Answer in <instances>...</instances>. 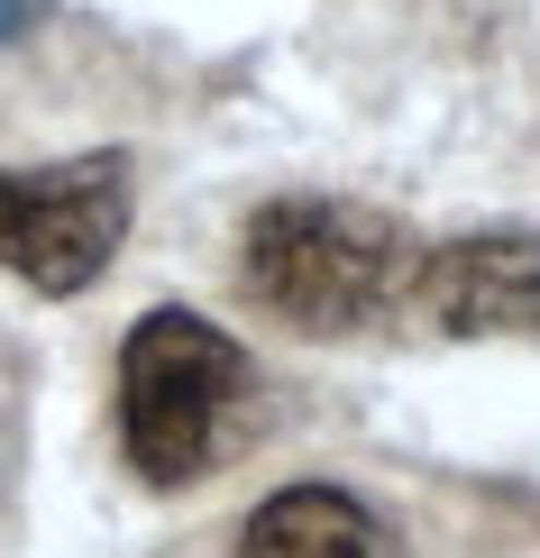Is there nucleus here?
Here are the masks:
<instances>
[{"label":"nucleus","mask_w":540,"mask_h":558,"mask_svg":"<svg viewBox=\"0 0 540 558\" xmlns=\"http://www.w3.org/2000/svg\"><path fill=\"white\" fill-rule=\"evenodd\" d=\"M248 412H256V366L220 320L166 302V312H147L129 330V348H120V449H129L137 485L175 495V485L211 476L239 449Z\"/></svg>","instance_id":"1"},{"label":"nucleus","mask_w":540,"mask_h":558,"mask_svg":"<svg viewBox=\"0 0 540 558\" xmlns=\"http://www.w3.org/2000/svg\"><path fill=\"white\" fill-rule=\"evenodd\" d=\"M412 275H421V247L367 202L285 193L266 211H248V239H239V284L312 339H339V330L404 312Z\"/></svg>","instance_id":"2"},{"label":"nucleus","mask_w":540,"mask_h":558,"mask_svg":"<svg viewBox=\"0 0 540 558\" xmlns=\"http://www.w3.org/2000/svg\"><path fill=\"white\" fill-rule=\"evenodd\" d=\"M129 239V156L0 166V266L37 293H83Z\"/></svg>","instance_id":"3"},{"label":"nucleus","mask_w":540,"mask_h":558,"mask_svg":"<svg viewBox=\"0 0 540 558\" xmlns=\"http://www.w3.org/2000/svg\"><path fill=\"white\" fill-rule=\"evenodd\" d=\"M412 312L440 320L449 339L540 330V229H477V239L421 247Z\"/></svg>","instance_id":"4"},{"label":"nucleus","mask_w":540,"mask_h":558,"mask_svg":"<svg viewBox=\"0 0 540 558\" xmlns=\"http://www.w3.org/2000/svg\"><path fill=\"white\" fill-rule=\"evenodd\" d=\"M229 558H404V549H394V531L358 495H339V485H285V495H266L248 513Z\"/></svg>","instance_id":"5"},{"label":"nucleus","mask_w":540,"mask_h":558,"mask_svg":"<svg viewBox=\"0 0 540 558\" xmlns=\"http://www.w3.org/2000/svg\"><path fill=\"white\" fill-rule=\"evenodd\" d=\"M19 28H28V0H0V46H10Z\"/></svg>","instance_id":"6"}]
</instances>
